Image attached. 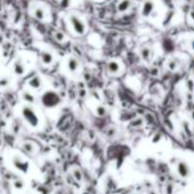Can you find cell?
I'll use <instances>...</instances> for the list:
<instances>
[{
    "label": "cell",
    "instance_id": "cell-1",
    "mask_svg": "<svg viewBox=\"0 0 194 194\" xmlns=\"http://www.w3.org/2000/svg\"><path fill=\"white\" fill-rule=\"evenodd\" d=\"M62 102V98L61 96L57 94L56 91L53 90H48L42 94L41 96V103L42 105L47 108H54L58 106Z\"/></svg>",
    "mask_w": 194,
    "mask_h": 194
},
{
    "label": "cell",
    "instance_id": "cell-2",
    "mask_svg": "<svg viewBox=\"0 0 194 194\" xmlns=\"http://www.w3.org/2000/svg\"><path fill=\"white\" fill-rule=\"evenodd\" d=\"M22 114H23V118L25 119V121L31 127H34V128L38 127V125H39V118H38L37 113L34 112V110L31 106H29V105L24 106L22 108Z\"/></svg>",
    "mask_w": 194,
    "mask_h": 194
},
{
    "label": "cell",
    "instance_id": "cell-3",
    "mask_svg": "<svg viewBox=\"0 0 194 194\" xmlns=\"http://www.w3.org/2000/svg\"><path fill=\"white\" fill-rule=\"evenodd\" d=\"M68 21H70V24H71V28L73 30L75 33L78 34V35H82V34H85L86 32V24L85 22L80 18L78 15H70L68 16Z\"/></svg>",
    "mask_w": 194,
    "mask_h": 194
},
{
    "label": "cell",
    "instance_id": "cell-4",
    "mask_svg": "<svg viewBox=\"0 0 194 194\" xmlns=\"http://www.w3.org/2000/svg\"><path fill=\"white\" fill-rule=\"evenodd\" d=\"M176 170H177V174L179 175V177H182L184 179H186L188 177L191 176V174H192V170H191V167L188 165L186 161H179L176 165Z\"/></svg>",
    "mask_w": 194,
    "mask_h": 194
},
{
    "label": "cell",
    "instance_id": "cell-5",
    "mask_svg": "<svg viewBox=\"0 0 194 194\" xmlns=\"http://www.w3.org/2000/svg\"><path fill=\"white\" fill-rule=\"evenodd\" d=\"M13 165L16 168L17 170L22 171L24 174H26L29 170V162L28 161H24L22 158H20L18 155H15L13 158Z\"/></svg>",
    "mask_w": 194,
    "mask_h": 194
},
{
    "label": "cell",
    "instance_id": "cell-6",
    "mask_svg": "<svg viewBox=\"0 0 194 194\" xmlns=\"http://www.w3.org/2000/svg\"><path fill=\"white\" fill-rule=\"evenodd\" d=\"M154 1L153 0H145L144 4L142 6V11H141V14L142 16L144 17H147L150 16L154 11Z\"/></svg>",
    "mask_w": 194,
    "mask_h": 194
},
{
    "label": "cell",
    "instance_id": "cell-7",
    "mask_svg": "<svg viewBox=\"0 0 194 194\" xmlns=\"http://www.w3.org/2000/svg\"><path fill=\"white\" fill-rule=\"evenodd\" d=\"M32 16L35 18V20H38V21H45L46 18V9L44 7H41V6H35L33 7V9H32Z\"/></svg>",
    "mask_w": 194,
    "mask_h": 194
},
{
    "label": "cell",
    "instance_id": "cell-8",
    "mask_svg": "<svg viewBox=\"0 0 194 194\" xmlns=\"http://www.w3.org/2000/svg\"><path fill=\"white\" fill-rule=\"evenodd\" d=\"M13 71L16 75H23L25 73V65L22 62V59H16L13 63Z\"/></svg>",
    "mask_w": 194,
    "mask_h": 194
},
{
    "label": "cell",
    "instance_id": "cell-9",
    "mask_svg": "<svg viewBox=\"0 0 194 194\" xmlns=\"http://www.w3.org/2000/svg\"><path fill=\"white\" fill-rule=\"evenodd\" d=\"M40 59H41V63H42V64H45V65H50L51 63L54 62V55L51 54L50 51L44 50V51H41V54H40Z\"/></svg>",
    "mask_w": 194,
    "mask_h": 194
},
{
    "label": "cell",
    "instance_id": "cell-10",
    "mask_svg": "<svg viewBox=\"0 0 194 194\" xmlns=\"http://www.w3.org/2000/svg\"><path fill=\"white\" fill-rule=\"evenodd\" d=\"M79 68V61L75 57H68V70L71 73L77 72Z\"/></svg>",
    "mask_w": 194,
    "mask_h": 194
},
{
    "label": "cell",
    "instance_id": "cell-11",
    "mask_svg": "<svg viewBox=\"0 0 194 194\" xmlns=\"http://www.w3.org/2000/svg\"><path fill=\"white\" fill-rule=\"evenodd\" d=\"M108 71L111 74H117L120 71V64L117 61H110L108 63Z\"/></svg>",
    "mask_w": 194,
    "mask_h": 194
},
{
    "label": "cell",
    "instance_id": "cell-12",
    "mask_svg": "<svg viewBox=\"0 0 194 194\" xmlns=\"http://www.w3.org/2000/svg\"><path fill=\"white\" fill-rule=\"evenodd\" d=\"M29 86L33 89H39L40 87L42 86V80L40 78L39 75H34L33 78L29 80Z\"/></svg>",
    "mask_w": 194,
    "mask_h": 194
},
{
    "label": "cell",
    "instance_id": "cell-13",
    "mask_svg": "<svg viewBox=\"0 0 194 194\" xmlns=\"http://www.w3.org/2000/svg\"><path fill=\"white\" fill-rule=\"evenodd\" d=\"M130 6H131V0H121L119 4H118L117 9H118L119 13H126V11L130 8Z\"/></svg>",
    "mask_w": 194,
    "mask_h": 194
},
{
    "label": "cell",
    "instance_id": "cell-14",
    "mask_svg": "<svg viewBox=\"0 0 194 194\" xmlns=\"http://www.w3.org/2000/svg\"><path fill=\"white\" fill-rule=\"evenodd\" d=\"M139 54H141V57L145 62H148L151 59V57H152V50L148 47H143L141 51H139Z\"/></svg>",
    "mask_w": 194,
    "mask_h": 194
},
{
    "label": "cell",
    "instance_id": "cell-15",
    "mask_svg": "<svg viewBox=\"0 0 194 194\" xmlns=\"http://www.w3.org/2000/svg\"><path fill=\"white\" fill-rule=\"evenodd\" d=\"M72 177L74 178V180L78 183H81L83 180L82 171L80 170L79 168H73V169H72Z\"/></svg>",
    "mask_w": 194,
    "mask_h": 194
},
{
    "label": "cell",
    "instance_id": "cell-16",
    "mask_svg": "<svg viewBox=\"0 0 194 194\" xmlns=\"http://www.w3.org/2000/svg\"><path fill=\"white\" fill-rule=\"evenodd\" d=\"M22 148H23V151L28 154H32L34 152V145L32 143H29V142L24 143L22 145Z\"/></svg>",
    "mask_w": 194,
    "mask_h": 194
},
{
    "label": "cell",
    "instance_id": "cell-17",
    "mask_svg": "<svg viewBox=\"0 0 194 194\" xmlns=\"http://www.w3.org/2000/svg\"><path fill=\"white\" fill-rule=\"evenodd\" d=\"M108 113V110L105 106H103V105H98L96 108V114L97 117H99V118H103V117H105Z\"/></svg>",
    "mask_w": 194,
    "mask_h": 194
},
{
    "label": "cell",
    "instance_id": "cell-18",
    "mask_svg": "<svg viewBox=\"0 0 194 194\" xmlns=\"http://www.w3.org/2000/svg\"><path fill=\"white\" fill-rule=\"evenodd\" d=\"M22 97H23V99H24L25 102H28V103H34V101H35L34 96L32 95V94H30L29 91H24V92H23V95H22Z\"/></svg>",
    "mask_w": 194,
    "mask_h": 194
},
{
    "label": "cell",
    "instance_id": "cell-19",
    "mask_svg": "<svg viewBox=\"0 0 194 194\" xmlns=\"http://www.w3.org/2000/svg\"><path fill=\"white\" fill-rule=\"evenodd\" d=\"M167 66H168V68L170 71H176L177 68H178V61L177 59H170L167 63Z\"/></svg>",
    "mask_w": 194,
    "mask_h": 194
},
{
    "label": "cell",
    "instance_id": "cell-20",
    "mask_svg": "<svg viewBox=\"0 0 194 194\" xmlns=\"http://www.w3.org/2000/svg\"><path fill=\"white\" fill-rule=\"evenodd\" d=\"M165 194H174L175 193V186L172 183H167L165 185Z\"/></svg>",
    "mask_w": 194,
    "mask_h": 194
},
{
    "label": "cell",
    "instance_id": "cell-21",
    "mask_svg": "<svg viewBox=\"0 0 194 194\" xmlns=\"http://www.w3.org/2000/svg\"><path fill=\"white\" fill-rule=\"evenodd\" d=\"M54 38H55V40L58 41V42H63L66 37H65V34L63 33L62 31H56V32L54 33Z\"/></svg>",
    "mask_w": 194,
    "mask_h": 194
},
{
    "label": "cell",
    "instance_id": "cell-22",
    "mask_svg": "<svg viewBox=\"0 0 194 194\" xmlns=\"http://www.w3.org/2000/svg\"><path fill=\"white\" fill-rule=\"evenodd\" d=\"M13 185H14V187L16 188V189H22L25 186V183L23 182L22 179H15L14 183H13Z\"/></svg>",
    "mask_w": 194,
    "mask_h": 194
},
{
    "label": "cell",
    "instance_id": "cell-23",
    "mask_svg": "<svg viewBox=\"0 0 194 194\" xmlns=\"http://www.w3.org/2000/svg\"><path fill=\"white\" fill-rule=\"evenodd\" d=\"M132 127H139V126L143 125V119H141V118H138V119H135L131 121L130 123Z\"/></svg>",
    "mask_w": 194,
    "mask_h": 194
},
{
    "label": "cell",
    "instance_id": "cell-24",
    "mask_svg": "<svg viewBox=\"0 0 194 194\" xmlns=\"http://www.w3.org/2000/svg\"><path fill=\"white\" fill-rule=\"evenodd\" d=\"M186 87H187L188 91H193L194 90V81L192 79H188L186 81Z\"/></svg>",
    "mask_w": 194,
    "mask_h": 194
},
{
    "label": "cell",
    "instance_id": "cell-25",
    "mask_svg": "<svg viewBox=\"0 0 194 194\" xmlns=\"http://www.w3.org/2000/svg\"><path fill=\"white\" fill-rule=\"evenodd\" d=\"M8 83H9V78L4 77L0 79V87H6V86H8Z\"/></svg>",
    "mask_w": 194,
    "mask_h": 194
},
{
    "label": "cell",
    "instance_id": "cell-26",
    "mask_svg": "<svg viewBox=\"0 0 194 194\" xmlns=\"http://www.w3.org/2000/svg\"><path fill=\"white\" fill-rule=\"evenodd\" d=\"M59 5H61V7H63V8H68V6L71 5V0H61V1H59Z\"/></svg>",
    "mask_w": 194,
    "mask_h": 194
},
{
    "label": "cell",
    "instance_id": "cell-27",
    "mask_svg": "<svg viewBox=\"0 0 194 194\" xmlns=\"http://www.w3.org/2000/svg\"><path fill=\"white\" fill-rule=\"evenodd\" d=\"M161 137H162V135L160 134V132H158V134H155L153 136V143H158L161 141Z\"/></svg>",
    "mask_w": 194,
    "mask_h": 194
},
{
    "label": "cell",
    "instance_id": "cell-28",
    "mask_svg": "<svg viewBox=\"0 0 194 194\" xmlns=\"http://www.w3.org/2000/svg\"><path fill=\"white\" fill-rule=\"evenodd\" d=\"M115 132H117V130H115V128H113V127H112V128H108V136H114V134H115Z\"/></svg>",
    "mask_w": 194,
    "mask_h": 194
},
{
    "label": "cell",
    "instance_id": "cell-29",
    "mask_svg": "<svg viewBox=\"0 0 194 194\" xmlns=\"http://www.w3.org/2000/svg\"><path fill=\"white\" fill-rule=\"evenodd\" d=\"M189 18L194 22V11H192L191 13H189Z\"/></svg>",
    "mask_w": 194,
    "mask_h": 194
},
{
    "label": "cell",
    "instance_id": "cell-30",
    "mask_svg": "<svg viewBox=\"0 0 194 194\" xmlns=\"http://www.w3.org/2000/svg\"><path fill=\"white\" fill-rule=\"evenodd\" d=\"M80 96H81V97H82V96L85 97L86 96V90H80Z\"/></svg>",
    "mask_w": 194,
    "mask_h": 194
},
{
    "label": "cell",
    "instance_id": "cell-31",
    "mask_svg": "<svg viewBox=\"0 0 194 194\" xmlns=\"http://www.w3.org/2000/svg\"><path fill=\"white\" fill-rule=\"evenodd\" d=\"M191 48H192V50L194 51V39L191 41Z\"/></svg>",
    "mask_w": 194,
    "mask_h": 194
},
{
    "label": "cell",
    "instance_id": "cell-32",
    "mask_svg": "<svg viewBox=\"0 0 194 194\" xmlns=\"http://www.w3.org/2000/svg\"><path fill=\"white\" fill-rule=\"evenodd\" d=\"M158 74V68H153V75H156Z\"/></svg>",
    "mask_w": 194,
    "mask_h": 194
},
{
    "label": "cell",
    "instance_id": "cell-33",
    "mask_svg": "<svg viewBox=\"0 0 194 194\" xmlns=\"http://www.w3.org/2000/svg\"><path fill=\"white\" fill-rule=\"evenodd\" d=\"M83 194H88V193H87V192H85V193H83Z\"/></svg>",
    "mask_w": 194,
    "mask_h": 194
}]
</instances>
